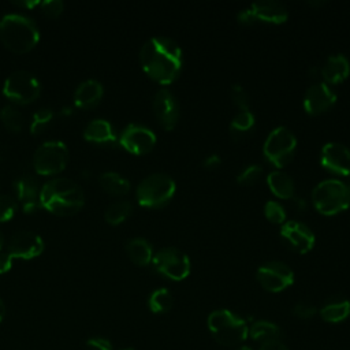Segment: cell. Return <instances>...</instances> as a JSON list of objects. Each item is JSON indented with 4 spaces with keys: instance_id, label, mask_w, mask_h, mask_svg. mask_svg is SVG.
<instances>
[{
    "instance_id": "obj_12",
    "label": "cell",
    "mask_w": 350,
    "mask_h": 350,
    "mask_svg": "<svg viewBox=\"0 0 350 350\" xmlns=\"http://www.w3.org/2000/svg\"><path fill=\"white\" fill-rule=\"evenodd\" d=\"M256 276L260 284L272 293L282 291L294 282L293 269L282 261H268L260 265Z\"/></svg>"
},
{
    "instance_id": "obj_29",
    "label": "cell",
    "mask_w": 350,
    "mask_h": 350,
    "mask_svg": "<svg viewBox=\"0 0 350 350\" xmlns=\"http://www.w3.org/2000/svg\"><path fill=\"white\" fill-rule=\"evenodd\" d=\"M254 126V115L249 111H239L230 123V131L234 137H239L250 131Z\"/></svg>"
},
{
    "instance_id": "obj_10",
    "label": "cell",
    "mask_w": 350,
    "mask_h": 350,
    "mask_svg": "<svg viewBox=\"0 0 350 350\" xmlns=\"http://www.w3.org/2000/svg\"><path fill=\"white\" fill-rule=\"evenodd\" d=\"M152 264L159 273L172 280H182L190 272V260L187 254L176 247L160 249L152 257Z\"/></svg>"
},
{
    "instance_id": "obj_1",
    "label": "cell",
    "mask_w": 350,
    "mask_h": 350,
    "mask_svg": "<svg viewBox=\"0 0 350 350\" xmlns=\"http://www.w3.org/2000/svg\"><path fill=\"white\" fill-rule=\"evenodd\" d=\"M139 60L146 74L160 83L172 82L182 67V51L168 37H152L139 51Z\"/></svg>"
},
{
    "instance_id": "obj_38",
    "label": "cell",
    "mask_w": 350,
    "mask_h": 350,
    "mask_svg": "<svg viewBox=\"0 0 350 350\" xmlns=\"http://www.w3.org/2000/svg\"><path fill=\"white\" fill-rule=\"evenodd\" d=\"M40 4L42 8V12L49 18H56L57 15H60L64 7V3L62 0H45V1H41Z\"/></svg>"
},
{
    "instance_id": "obj_45",
    "label": "cell",
    "mask_w": 350,
    "mask_h": 350,
    "mask_svg": "<svg viewBox=\"0 0 350 350\" xmlns=\"http://www.w3.org/2000/svg\"><path fill=\"white\" fill-rule=\"evenodd\" d=\"M3 243H4V235H3V232L0 231V249H1V246H3Z\"/></svg>"
},
{
    "instance_id": "obj_35",
    "label": "cell",
    "mask_w": 350,
    "mask_h": 350,
    "mask_svg": "<svg viewBox=\"0 0 350 350\" xmlns=\"http://www.w3.org/2000/svg\"><path fill=\"white\" fill-rule=\"evenodd\" d=\"M261 172H262V168L260 165L250 164L239 172V175L237 176V180L242 185H249V183L256 182L260 178Z\"/></svg>"
},
{
    "instance_id": "obj_6",
    "label": "cell",
    "mask_w": 350,
    "mask_h": 350,
    "mask_svg": "<svg viewBox=\"0 0 350 350\" xmlns=\"http://www.w3.org/2000/svg\"><path fill=\"white\" fill-rule=\"evenodd\" d=\"M175 193V182L165 174H150L137 186V200L144 206H161Z\"/></svg>"
},
{
    "instance_id": "obj_19",
    "label": "cell",
    "mask_w": 350,
    "mask_h": 350,
    "mask_svg": "<svg viewBox=\"0 0 350 350\" xmlns=\"http://www.w3.org/2000/svg\"><path fill=\"white\" fill-rule=\"evenodd\" d=\"M15 190L25 212H33L40 205V183L36 176L25 174L15 182Z\"/></svg>"
},
{
    "instance_id": "obj_27",
    "label": "cell",
    "mask_w": 350,
    "mask_h": 350,
    "mask_svg": "<svg viewBox=\"0 0 350 350\" xmlns=\"http://www.w3.org/2000/svg\"><path fill=\"white\" fill-rule=\"evenodd\" d=\"M98 180L103 189L111 194L120 196V194H126L130 190V182L124 176L113 171L103 172Z\"/></svg>"
},
{
    "instance_id": "obj_41",
    "label": "cell",
    "mask_w": 350,
    "mask_h": 350,
    "mask_svg": "<svg viewBox=\"0 0 350 350\" xmlns=\"http://www.w3.org/2000/svg\"><path fill=\"white\" fill-rule=\"evenodd\" d=\"M12 265V256L7 252H0V273L8 271Z\"/></svg>"
},
{
    "instance_id": "obj_34",
    "label": "cell",
    "mask_w": 350,
    "mask_h": 350,
    "mask_svg": "<svg viewBox=\"0 0 350 350\" xmlns=\"http://www.w3.org/2000/svg\"><path fill=\"white\" fill-rule=\"evenodd\" d=\"M265 216L273 223H282L286 219L284 208L278 201H267L264 206Z\"/></svg>"
},
{
    "instance_id": "obj_30",
    "label": "cell",
    "mask_w": 350,
    "mask_h": 350,
    "mask_svg": "<svg viewBox=\"0 0 350 350\" xmlns=\"http://www.w3.org/2000/svg\"><path fill=\"white\" fill-rule=\"evenodd\" d=\"M131 209H133V206L129 201L119 200L107 206L104 216L108 223L118 224V223L123 221L131 213Z\"/></svg>"
},
{
    "instance_id": "obj_8",
    "label": "cell",
    "mask_w": 350,
    "mask_h": 350,
    "mask_svg": "<svg viewBox=\"0 0 350 350\" xmlns=\"http://www.w3.org/2000/svg\"><path fill=\"white\" fill-rule=\"evenodd\" d=\"M41 86L37 77L27 70L11 72L3 85V93L14 103L27 104L34 101L40 94Z\"/></svg>"
},
{
    "instance_id": "obj_14",
    "label": "cell",
    "mask_w": 350,
    "mask_h": 350,
    "mask_svg": "<svg viewBox=\"0 0 350 350\" xmlns=\"http://www.w3.org/2000/svg\"><path fill=\"white\" fill-rule=\"evenodd\" d=\"M44 250L42 238L29 230H21L15 232L8 241V253L12 257L33 258Z\"/></svg>"
},
{
    "instance_id": "obj_18",
    "label": "cell",
    "mask_w": 350,
    "mask_h": 350,
    "mask_svg": "<svg viewBox=\"0 0 350 350\" xmlns=\"http://www.w3.org/2000/svg\"><path fill=\"white\" fill-rule=\"evenodd\" d=\"M335 92L325 82H319L306 90L304 97V108L306 112L316 115L328 109L335 103Z\"/></svg>"
},
{
    "instance_id": "obj_21",
    "label": "cell",
    "mask_w": 350,
    "mask_h": 350,
    "mask_svg": "<svg viewBox=\"0 0 350 350\" xmlns=\"http://www.w3.org/2000/svg\"><path fill=\"white\" fill-rule=\"evenodd\" d=\"M103 92V85L97 79H85L77 86L74 101L81 108H90L100 101Z\"/></svg>"
},
{
    "instance_id": "obj_22",
    "label": "cell",
    "mask_w": 350,
    "mask_h": 350,
    "mask_svg": "<svg viewBox=\"0 0 350 350\" xmlns=\"http://www.w3.org/2000/svg\"><path fill=\"white\" fill-rule=\"evenodd\" d=\"M349 72H350L349 59L342 53L331 55L325 60L321 68V74L324 79L329 83H336L343 81L349 75Z\"/></svg>"
},
{
    "instance_id": "obj_36",
    "label": "cell",
    "mask_w": 350,
    "mask_h": 350,
    "mask_svg": "<svg viewBox=\"0 0 350 350\" xmlns=\"http://www.w3.org/2000/svg\"><path fill=\"white\" fill-rule=\"evenodd\" d=\"M231 97L232 101L241 108V111L249 109V94L241 85L235 83L231 86Z\"/></svg>"
},
{
    "instance_id": "obj_7",
    "label": "cell",
    "mask_w": 350,
    "mask_h": 350,
    "mask_svg": "<svg viewBox=\"0 0 350 350\" xmlns=\"http://www.w3.org/2000/svg\"><path fill=\"white\" fill-rule=\"evenodd\" d=\"M68 161V149L64 142L51 139L42 142L34 152L33 165L38 174L51 175L60 172Z\"/></svg>"
},
{
    "instance_id": "obj_16",
    "label": "cell",
    "mask_w": 350,
    "mask_h": 350,
    "mask_svg": "<svg viewBox=\"0 0 350 350\" xmlns=\"http://www.w3.org/2000/svg\"><path fill=\"white\" fill-rule=\"evenodd\" d=\"M153 111L159 123L164 129L170 130L176 124L179 116V107L175 96L168 89L163 88L157 90L153 98Z\"/></svg>"
},
{
    "instance_id": "obj_32",
    "label": "cell",
    "mask_w": 350,
    "mask_h": 350,
    "mask_svg": "<svg viewBox=\"0 0 350 350\" xmlns=\"http://www.w3.org/2000/svg\"><path fill=\"white\" fill-rule=\"evenodd\" d=\"M53 112L51 111V108H38L33 116H31V123H30V130L31 133H40L52 119Z\"/></svg>"
},
{
    "instance_id": "obj_40",
    "label": "cell",
    "mask_w": 350,
    "mask_h": 350,
    "mask_svg": "<svg viewBox=\"0 0 350 350\" xmlns=\"http://www.w3.org/2000/svg\"><path fill=\"white\" fill-rule=\"evenodd\" d=\"M260 350H288V349L282 342V339H278V340H269V342L261 343Z\"/></svg>"
},
{
    "instance_id": "obj_3",
    "label": "cell",
    "mask_w": 350,
    "mask_h": 350,
    "mask_svg": "<svg viewBox=\"0 0 350 350\" xmlns=\"http://www.w3.org/2000/svg\"><path fill=\"white\" fill-rule=\"evenodd\" d=\"M40 38V30L33 18L11 12L0 21V40L12 52L23 53L30 51Z\"/></svg>"
},
{
    "instance_id": "obj_46",
    "label": "cell",
    "mask_w": 350,
    "mask_h": 350,
    "mask_svg": "<svg viewBox=\"0 0 350 350\" xmlns=\"http://www.w3.org/2000/svg\"><path fill=\"white\" fill-rule=\"evenodd\" d=\"M235 350H252V349L247 347V346H241V347H238V349H235Z\"/></svg>"
},
{
    "instance_id": "obj_47",
    "label": "cell",
    "mask_w": 350,
    "mask_h": 350,
    "mask_svg": "<svg viewBox=\"0 0 350 350\" xmlns=\"http://www.w3.org/2000/svg\"><path fill=\"white\" fill-rule=\"evenodd\" d=\"M124 350H131V349H124Z\"/></svg>"
},
{
    "instance_id": "obj_17",
    "label": "cell",
    "mask_w": 350,
    "mask_h": 350,
    "mask_svg": "<svg viewBox=\"0 0 350 350\" xmlns=\"http://www.w3.org/2000/svg\"><path fill=\"white\" fill-rule=\"evenodd\" d=\"M280 237L299 253H306L314 245V235L310 228L295 220L286 221L280 230Z\"/></svg>"
},
{
    "instance_id": "obj_9",
    "label": "cell",
    "mask_w": 350,
    "mask_h": 350,
    "mask_svg": "<svg viewBox=\"0 0 350 350\" xmlns=\"http://www.w3.org/2000/svg\"><path fill=\"white\" fill-rule=\"evenodd\" d=\"M297 146V138L293 131L284 126L273 129L262 146L264 156L276 167L284 165L293 156Z\"/></svg>"
},
{
    "instance_id": "obj_15",
    "label": "cell",
    "mask_w": 350,
    "mask_h": 350,
    "mask_svg": "<svg viewBox=\"0 0 350 350\" xmlns=\"http://www.w3.org/2000/svg\"><path fill=\"white\" fill-rule=\"evenodd\" d=\"M321 165L339 175L350 174V149L340 142H328L321 149Z\"/></svg>"
},
{
    "instance_id": "obj_20",
    "label": "cell",
    "mask_w": 350,
    "mask_h": 350,
    "mask_svg": "<svg viewBox=\"0 0 350 350\" xmlns=\"http://www.w3.org/2000/svg\"><path fill=\"white\" fill-rule=\"evenodd\" d=\"M83 137L90 142L107 146H113L118 142L113 126L105 119L90 120L83 130Z\"/></svg>"
},
{
    "instance_id": "obj_2",
    "label": "cell",
    "mask_w": 350,
    "mask_h": 350,
    "mask_svg": "<svg viewBox=\"0 0 350 350\" xmlns=\"http://www.w3.org/2000/svg\"><path fill=\"white\" fill-rule=\"evenodd\" d=\"M85 204L82 187L68 178H53L41 186L40 205L55 215L70 216L77 213Z\"/></svg>"
},
{
    "instance_id": "obj_39",
    "label": "cell",
    "mask_w": 350,
    "mask_h": 350,
    "mask_svg": "<svg viewBox=\"0 0 350 350\" xmlns=\"http://www.w3.org/2000/svg\"><path fill=\"white\" fill-rule=\"evenodd\" d=\"M88 350H112V343L103 336H93L86 340Z\"/></svg>"
},
{
    "instance_id": "obj_24",
    "label": "cell",
    "mask_w": 350,
    "mask_h": 350,
    "mask_svg": "<svg viewBox=\"0 0 350 350\" xmlns=\"http://www.w3.org/2000/svg\"><path fill=\"white\" fill-rule=\"evenodd\" d=\"M126 252L129 257L138 265H146L152 261V245L141 237L131 238L126 243Z\"/></svg>"
},
{
    "instance_id": "obj_25",
    "label": "cell",
    "mask_w": 350,
    "mask_h": 350,
    "mask_svg": "<svg viewBox=\"0 0 350 350\" xmlns=\"http://www.w3.org/2000/svg\"><path fill=\"white\" fill-rule=\"evenodd\" d=\"M249 336L253 340H257L260 343H265L269 340H278L282 339V329L279 325H276L272 321L268 320H258L252 324L249 328Z\"/></svg>"
},
{
    "instance_id": "obj_23",
    "label": "cell",
    "mask_w": 350,
    "mask_h": 350,
    "mask_svg": "<svg viewBox=\"0 0 350 350\" xmlns=\"http://www.w3.org/2000/svg\"><path fill=\"white\" fill-rule=\"evenodd\" d=\"M320 316L327 323H340L350 316V301L342 297H332L320 309Z\"/></svg>"
},
{
    "instance_id": "obj_28",
    "label": "cell",
    "mask_w": 350,
    "mask_h": 350,
    "mask_svg": "<svg viewBox=\"0 0 350 350\" xmlns=\"http://www.w3.org/2000/svg\"><path fill=\"white\" fill-rule=\"evenodd\" d=\"M172 295L168 288H156L148 299V306L153 313H165L172 308Z\"/></svg>"
},
{
    "instance_id": "obj_37",
    "label": "cell",
    "mask_w": 350,
    "mask_h": 350,
    "mask_svg": "<svg viewBox=\"0 0 350 350\" xmlns=\"http://www.w3.org/2000/svg\"><path fill=\"white\" fill-rule=\"evenodd\" d=\"M317 313V309L314 305L308 302H298L293 308V314L301 320H309Z\"/></svg>"
},
{
    "instance_id": "obj_13",
    "label": "cell",
    "mask_w": 350,
    "mask_h": 350,
    "mask_svg": "<svg viewBox=\"0 0 350 350\" xmlns=\"http://www.w3.org/2000/svg\"><path fill=\"white\" fill-rule=\"evenodd\" d=\"M119 142L129 152L142 154L153 148L156 142V135L146 126L131 123L122 131Z\"/></svg>"
},
{
    "instance_id": "obj_31",
    "label": "cell",
    "mask_w": 350,
    "mask_h": 350,
    "mask_svg": "<svg viewBox=\"0 0 350 350\" xmlns=\"http://www.w3.org/2000/svg\"><path fill=\"white\" fill-rule=\"evenodd\" d=\"M0 119L10 131H19L23 126V115L16 107L11 104L3 107L0 111Z\"/></svg>"
},
{
    "instance_id": "obj_26",
    "label": "cell",
    "mask_w": 350,
    "mask_h": 350,
    "mask_svg": "<svg viewBox=\"0 0 350 350\" xmlns=\"http://www.w3.org/2000/svg\"><path fill=\"white\" fill-rule=\"evenodd\" d=\"M268 186L273 194L280 198H293L294 197V182L293 179L282 172V171H272L267 178Z\"/></svg>"
},
{
    "instance_id": "obj_43",
    "label": "cell",
    "mask_w": 350,
    "mask_h": 350,
    "mask_svg": "<svg viewBox=\"0 0 350 350\" xmlns=\"http://www.w3.org/2000/svg\"><path fill=\"white\" fill-rule=\"evenodd\" d=\"M15 5H19V7H25V8H33L36 7L37 4H40V1L37 0H16V1H12Z\"/></svg>"
},
{
    "instance_id": "obj_5",
    "label": "cell",
    "mask_w": 350,
    "mask_h": 350,
    "mask_svg": "<svg viewBox=\"0 0 350 350\" xmlns=\"http://www.w3.org/2000/svg\"><path fill=\"white\" fill-rule=\"evenodd\" d=\"M316 209L324 215H335L350 205V186L338 179H324L312 191Z\"/></svg>"
},
{
    "instance_id": "obj_42",
    "label": "cell",
    "mask_w": 350,
    "mask_h": 350,
    "mask_svg": "<svg viewBox=\"0 0 350 350\" xmlns=\"http://www.w3.org/2000/svg\"><path fill=\"white\" fill-rule=\"evenodd\" d=\"M220 164V156L216 154V153H212L209 154L205 160H204V167L206 168H215Z\"/></svg>"
},
{
    "instance_id": "obj_44",
    "label": "cell",
    "mask_w": 350,
    "mask_h": 350,
    "mask_svg": "<svg viewBox=\"0 0 350 350\" xmlns=\"http://www.w3.org/2000/svg\"><path fill=\"white\" fill-rule=\"evenodd\" d=\"M4 314H5V305H4L3 299L0 298V323H1V320L4 319Z\"/></svg>"
},
{
    "instance_id": "obj_11",
    "label": "cell",
    "mask_w": 350,
    "mask_h": 350,
    "mask_svg": "<svg viewBox=\"0 0 350 350\" xmlns=\"http://www.w3.org/2000/svg\"><path fill=\"white\" fill-rule=\"evenodd\" d=\"M288 16L286 7L275 0L254 1L247 8L238 12L237 18L241 23H252L256 21L269 23H283Z\"/></svg>"
},
{
    "instance_id": "obj_33",
    "label": "cell",
    "mask_w": 350,
    "mask_h": 350,
    "mask_svg": "<svg viewBox=\"0 0 350 350\" xmlns=\"http://www.w3.org/2000/svg\"><path fill=\"white\" fill-rule=\"evenodd\" d=\"M18 208V204L14 197L8 194H0V221L11 219Z\"/></svg>"
},
{
    "instance_id": "obj_4",
    "label": "cell",
    "mask_w": 350,
    "mask_h": 350,
    "mask_svg": "<svg viewBox=\"0 0 350 350\" xmlns=\"http://www.w3.org/2000/svg\"><path fill=\"white\" fill-rule=\"evenodd\" d=\"M208 329L212 338L226 347L239 346L249 336L246 321L228 309H217L208 316Z\"/></svg>"
}]
</instances>
